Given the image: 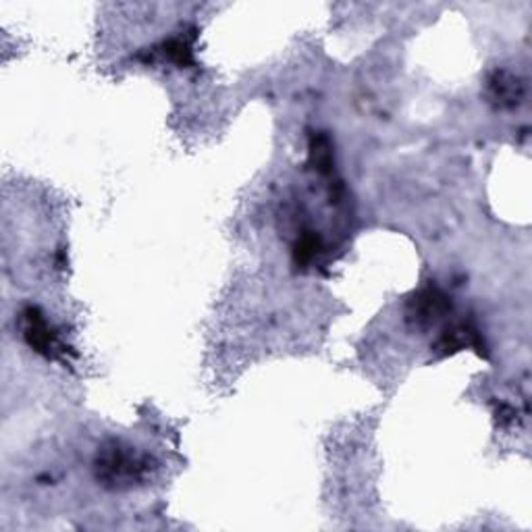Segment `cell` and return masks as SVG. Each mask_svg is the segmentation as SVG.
<instances>
[{"instance_id":"6da1fadb","label":"cell","mask_w":532,"mask_h":532,"mask_svg":"<svg viewBox=\"0 0 532 532\" xmlns=\"http://www.w3.org/2000/svg\"><path fill=\"white\" fill-rule=\"evenodd\" d=\"M152 470L154 460L148 454H138L136 449L119 441L104 445L96 458V476L110 489H130L144 483Z\"/></svg>"},{"instance_id":"7a4b0ae2","label":"cell","mask_w":532,"mask_h":532,"mask_svg":"<svg viewBox=\"0 0 532 532\" xmlns=\"http://www.w3.org/2000/svg\"><path fill=\"white\" fill-rule=\"evenodd\" d=\"M21 325H24L26 343L40 356L57 360L67 354V348L61 341V337H58L55 329L50 327L47 317H44L37 308H34V306H27V308L21 312Z\"/></svg>"},{"instance_id":"3957f363","label":"cell","mask_w":532,"mask_h":532,"mask_svg":"<svg viewBox=\"0 0 532 532\" xmlns=\"http://www.w3.org/2000/svg\"><path fill=\"white\" fill-rule=\"evenodd\" d=\"M452 310V299L447 297L443 289L429 285L418 291V294L410 299L406 317L410 322H414L416 327H431L439 318H443L445 314Z\"/></svg>"},{"instance_id":"277c9868","label":"cell","mask_w":532,"mask_h":532,"mask_svg":"<svg viewBox=\"0 0 532 532\" xmlns=\"http://www.w3.org/2000/svg\"><path fill=\"white\" fill-rule=\"evenodd\" d=\"M466 348H475L476 351L485 349L483 335L478 333V329H475L472 325H458V327L447 329V331L441 333L433 349L437 351L439 356H449V354H454V351H460Z\"/></svg>"},{"instance_id":"5b68a950","label":"cell","mask_w":532,"mask_h":532,"mask_svg":"<svg viewBox=\"0 0 532 532\" xmlns=\"http://www.w3.org/2000/svg\"><path fill=\"white\" fill-rule=\"evenodd\" d=\"M491 99L499 102V107H516L527 94V86L507 71H497L489 79Z\"/></svg>"},{"instance_id":"8992f818","label":"cell","mask_w":532,"mask_h":532,"mask_svg":"<svg viewBox=\"0 0 532 532\" xmlns=\"http://www.w3.org/2000/svg\"><path fill=\"white\" fill-rule=\"evenodd\" d=\"M193 37H196L193 34L171 37V40L162 44L159 52L169 63H173L177 67H190L193 65Z\"/></svg>"},{"instance_id":"52a82bcc","label":"cell","mask_w":532,"mask_h":532,"mask_svg":"<svg viewBox=\"0 0 532 532\" xmlns=\"http://www.w3.org/2000/svg\"><path fill=\"white\" fill-rule=\"evenodd\" d=\"M310 161L317 164L318 173H331L333 171V150H331V141H329L327 136H312L310 141Z\"/></svg>"},{"instance_id":"ba28073f","label":"cell","mask_w":532,"mask_h":532,"mask_svg":"<svg viewBox=\"0 0 532 532\" xmlns=\"http://www.w3.org/2000/svg\"><path fill=\"white\" fill-rule=\"evenodd\" d=\"M320 252V239L314 234H306L304 237H299V242L296 244L294 258L296 265H310V262L317 258V254Z\"/></svg>"}]
</instances>
